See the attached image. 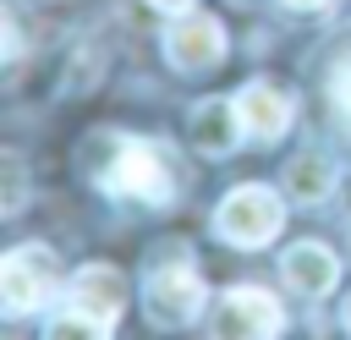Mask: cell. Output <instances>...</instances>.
Instances as JSON below:
<instances>
[{
	"instance_id": "6da1fadb",
	"label": "cell",
	"mask_w": 351,
	"mask_h": 340,
	"mask_svg": "<svg viewBox=\"0 0 351 340\" xmlns=\"http://www.w3.org/2000/svg\"><path fill=\"white\" fill-rule=\"evenodd\" d=\"M93 175L104 192L132 197V203H170V192H176V165L148 137H110V159Z\"/></svg>"
},
{
	"instance_id": "7a4b0ae2",
	"label": "cell",
	"mask_w": 351,
	"mask_h": 340,
	"mask_svg": "<svg viewBox=\"0 0 351 340\" xmlns=\"http://www.w3.org/2000/svg\"><path fill=\"white\" fill-rule=\"evenodd\" d=\"M280 225H285V203L274 186H258V181L225 192L214 208V236L230 247H263L280 236Z\"/></svg>"
},
{
	"instance_id": "3957f363",
	"label": "cell",
	"mask_w": 351,
	"mask_h": 340,
	"mask_svg": "<svg viewBox=\"0 0 351 340\" xmlns=\"http://www.w3.org/2000/svg\"><path fill=\"white\" fill-rule=\"evenodd\" d=\"M208 291H203V274L176 258V263H159L148 280H143V313L154 329H186L197 313H203Z\"/></svg>"
},
{
	"instance_id": "277c9868",
	"label": "cell",
	"mask_w": 351,
	"mask_h": 340,
	"mask_svg": "<svg viewBox=\"0 0 351 340\" xmlns=\"http://www.w3.org/2000/svg\"><path fill=\"white\" fill-rule=\"evenodd\" d=\"M55 252L49 247H38V241H27V247H11L5 252V263H0V302H5V313L11 318H22V313H38L44 302H55Z\"/></svg>"
},
{
	"instance_id": "5b68a950",
	"label": "cell",
	"mask_w": 351,
	"mask_h": 340,
	"mask_svg": "<svg viewBox=\"0 0 351 340\" xmlns=\"http://www.w3.org/2000/svg\"><path fill=\"white\" fill-rule=\"evenodd\" d=\"M280 324H285V313H280V302L263 285H230L214 302L208 340H274Z\"/></svg>"
},
{
	"instance_id": "8992f818",
	"label": "cell",
	"mask_w": 351,
	"mask_h": 340,
	"mask_svg": "<svg viewBox=\"0 0 351 340\" xmlns=\"http://www.w3.org/2000/svg\"><path fill=\"white\" fill-rule=\"evenodd\" d=\"M165 60L176 71H214L225 60V27L208 11H181L165 27Z\"/></svg>"
},
{
	"instance_id": "52a82bcc",
	"label": "cell",
	"mask_w": 351,
	"mask_h": 340,
	"mask_svg": "<svg viewBox=\"0 0 351 340\" xmlns=\"http://www.w3.org/2000/svg\"><path fill=\"white\" fill-rule=\"evenodd\" d=\"M126 302H132V285H126V274L110 269V263H82V269L66 280V307H77V313H88V318H99V324H115Z\"/></svg>"
},
{
	"instance_id": "ba28073f",
	"label": "cell",
	"mask_w": 351,
	"mask_h": 340,
	"mask_svg": "<svg viewBox=\"0 0 351 340\" xmlns=\"http://www.w3.org/2000/svg\"><path fill=\"white\" fill-rule=\"evenodd\" d=\"M236 110H241V126H247V137H258V143H280L285 137V126H291V115H296V99L280 88V82H247L241 93H236Z\"/></svg>"
},
{
	"instance_id": "9c48e42d",
	"label": "cell",
	"mask_w": 351,
	"mask_h": 340,
	"mask_svg": "<svg viewBox=\"0 0 351 340\" xmlns=\"http://www.w3.org/2000/svg\"><path fill=\"white\" fill-rule=\"evenodd\" d=\"M280 274H285V285H291L296 296H329L335 280H340V258H335L324 241H296V247H285Z\"/></svg>"
},
{
	"instance_id": "30bf717a",
	"label": "cell",
	"mask_w": 351,
	"mask_h": 340,
	"mask_svg": "<svg viewBox=\"0 0 351 340\" xmlns=\"http://www.w3.org/2000/svg\"><path fill=\"white\" fill-rule=\"evenodd\" d=\"M186 126H192V148H197V154H208V159L230 154V148L247 137L236 99H203V104L192 110V121H186Z\"/></svg>"
},
{
	"instance_id": "8fae6325",
	"label": "cell",
	"mask_w": 351,
	"mask_h": 340,
	"mask_svg": "<svg viewBox=\"0 0 351 340\" xmlns=\"http://www.w3.org/2000/svg\"><path fill=\"white\" fill-rule=\"evenodd\" d=\"M335 186H340V170H335V159H329V154H318V148L296 154V159H291V170H285V192H291L296 203H324Z\"/></svg>"
},
{
	"instance_id": "7c38bea8",
	"label": "cell",
	"mask_w": 351,
	"mask_h": 340,
	"mask_svg": "<svg viewBox=\"0 0 351 340\" xmlns=\"http://www.w3.org/2000/svg\"><path fill=\"white\" fill-rule=\"evenodd\" d=\"M44 340H110V324H99V318H88V313L66 307L60 318H49Z\"/></svg>"
},
{
	"instance_id": "4fadbf2b",
	"label": "cell",
	"mask_w": 351,
	"mask_h": 340,
	"mask_svg": "<svg viewBox=\"0 0 351 340\" xmlns=\"http://www.w3.org/2000/svg\"><path fill=\"white\" fill-rule=\"evenodd\" d=\"M0 175H5L0 214L11 219V214H22V203H27V165H22V154H5V159H0Z\"/></svg>"
},
{
	"instance_id": "5bb4252c",
	"label": "cell",
	"mask_w": 351,
	"mask_h": 340,
	"mask_svg": "<svg viewBox=\"0 0 351 340\" xmlns=\"http://www.w3.org/2000/svg\"><path fill=\"white\" fill-rule=\"evenodd\" d=\"M329 93H335V110L351 121V55L335 66V77H329Z\"/></svg>"
},
{
	"instance_id": "9a60e30c",
	"label": "cell",
	"mask_w": 351,
	"mask_h": 340,
	"mask_svg": "<svg viewBox=\"0 0 351 340\" xmlns=\"http://www.w3.org/2000/svg\"><path fill=\"white\" fill-rule=\"evenodd\" d=\"M154 5H159V11H186L192 0H154Z\"/></svg>"
},
{
	"instance_id": "2e32d148",
	"label": "cell",
	"mask_w": 351,
	"mask_h": 340,
	"mask_svg": "<svg viewBox=\"0 0 351 340\" xmlns=\"http://www.w3.org/2000/svg\"><path fill=\"white\" fill-rule=\"evenodd\" d=\"M285 5H296V11H318V5H329V0H285Z\"/></svg>"
},
{
	"instance_id": "e0dca14e",
	"label": "cell",
	"mask_w": 351,
	"mask_h": 340,
	"mask_svg": "<svg viewBox=\"0 0 351 340\" xmlns=\"http://www.w3.org/2000/svg\"><path fill=\"white\" fill-rule=\"evenodd\" d=\"M346 329H351V302H346Z\"/></svg>"
},
{
	"instance_id": "ac0fdd59",
	"label": "cell",
	"mask_w": 351,
	"mask_h": 340,
	"mask_svg": "<svg viewBox=\"0 0 351 340\" xmlns=\"http://www.w3.org/2000/svg\"><path fill=\"white\" fill-rule=\"evenodd\" d=\"M5 340H16V335H5Z\"/></svg>"
},
{
	"instance_id": "d6986e66",
	"label": "cell",
	"mask_w": 351,
	"mask_h": 340,
	"mask_svg": "<svg viewBox=\"0 0 351 340\" xmlns=\"http://www.w3.org/2000/svg\"><path fill=\"white\" fill-rule=\"evenodd\" d=\"M346 203H351V192H346Z\"/></svg>"
}]
</instances>
